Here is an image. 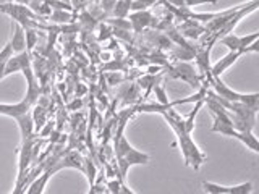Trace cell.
Segmentation results:
<instances>
[{
	"label": "cell",
	"instance_id": "cell-8",
	"mask_svg": "<svg viewBox=\"0 0 259 194\" xmlns=\"http://www.w3.org/2000/svg\"><path fill=\"white\" fill-rule=\"evenodd\" d=\"M31 65V52L28 51H23L20 54H13L8 62L5 63V71L4 75L8 76L12 75V73H16V71H21L23 68H26Z\"/></svg>",
	"mask_w": 259,
	"mask_h": 194
},
{
	"label": "cell",
	"instance_id": "cell-2",
	"mask_svg": "<svg viewBox=\"0 0 259 194\" xmlns=\"http://www.w3.org/2000/svg\"><path fill=\"white\" fill-rule=\"evenodd\" d=\"M207 84L212 87V91L217 94L224 97V99L227 101H233V102H243L246 104L248 107L257 110L259 109V92H253V94H241V92H237L233 91V89H230L229 86H227L224 81L221 79V76H212Z\"/></svg>",
	"mask_w": 259,
	"mask_h": 194
},
{
	"label": "cell",
	"instance_id": "cell-28",
	"mask_svg": "<svg viewBox=\"0 0 259 194\" xmlns=\"http://www.w3.org/2000/svg\"><path fill=\"white\" fill-rule=\"evenodd\" d=\"M118 192H125V194H135V191H132L130 188H126V186H125L123 183L120 184V191H118Z\"/></svg>",
	"mask_w": 259,
	"mask_h": 194
},
{
	"label": "cell",
	"instance_id": "cell-3",
	"mask_svg": "<svg viewBox=\"0 0 259 194\" xmlns=\"http://www.w3.org/2000/svg\"><path fill=\"white\" fill-rule=\"evenodd\" d=\"M168 76L170 78H175V79H182V81H186L193 89H199L202 84H201V78L198 76L196 70L191 63L188 62H178L175 63L174 67H168Z\"/></svg>",
	"mask_w": 259,
	"mask_h": 194
},
{
	"label": "cell",
	"instance_id": "cell-9",
	"mask_svg": "<svg viewBox=\"0 0 259 194\" xmlns=\"http://www.w3.org/2000/svg\"><path fill=\"white\" fill-rule=\"evenodd\" d=\"M243 54L241 52H229L224 59L219 60L215 65H210V76H221L225 70H229Z\"/></svg>",
	"mask_w": 259,
	"mask_h": 194
},
{
	"label": "cell",
	"instance_id": "cell-26",
	"mask_svg": "<svg viewBox=\"0 0 259 194\" xmlns=\"http://www.w3.org/2000/svg\"><path fill=\"white\" fill-rule=\"evenodd\" d=\"M115 2L117 0H102V8L105 12H110L113 10V7H115Z\"/></svg>",
	"mask_w": 259,
	"mask_h": 194
},
{
	"label": "cell",
	"instance_id": "cell-23",
	"mask_svg": "<svg viewBox=\"0 0 259 194\" xmlns=\"http://www.w3.org/2000/svg\"><path fill=\"white\" fill-rule=\"evenodd\" d=\"M121 183H123V181H120V180H110V181H107V184H105V188H107V192L118 194Z\"/></svg>",
	"mask_w": 259,
	"mask_h": 194
},
{
	"label": "cell",
	"instance_id": "cell-22",
	"mask_svg": "<svg viewBox=\"0 0 259 194\" xmlns=\"http://www.w3.org/2000/svg\"><path fill=\"white\" fill-rule=\"evenodd\" d=\"M110 24H113V26H117V29H126L130 31V28H132V23L126 21L125 18H118L117 21L115 20H109Z\"/></svg>",
	"mask_w": 259,
	"mask_h": 194
},
{
	"label": "cell",
	"instance_id": "cell-1",
	"mask_svg": "<svg viewBox=\"0 0 259 194\" xmlns=\"http://www.w3.org/2000/svg\"><path fill=\"white\" fill-rule=\"evenodd\" d=\"M159 113L167 120V123L172 126V129L175 131L178 144H180V149H182V154H183V159L186 162V165H190L194 170H198L202 165V162L206 160V157H204V154H202L198 149V146L194 144L193 137H191V133L185 126L183 117L180 115V113H177L174 110V107L164 109V110H160Z\"/></svg>",
	"mask_w": 259,
	"mask_h": 194
},
{
	"label": "cell",
	"instance_id": "cell-20",
	"mask_svg": "<svg viewBox=\"0 0 259 194\" xmlns=\"http://www.w3.org/2000/svg\"><path fill=\"white\" fill-rule=\"evenodd\" d=\"M152 91H154V94H156L159 104H162V105H167L168 104V97H167V94L164 91V87H162V86H154Z\"/></svg>",
	"mask_w": 259,
	"mask_h": 194
},
{
	"label": "cell",
	"instance_id": "cell-7",
	"mask_svg": "<svg viewBox=\"0 0 259 194\" xmlns=\"http://www.w3.org/2000/svg\"><path fill=\"white\" fill-rule=\"evenodd\" d=\"M32 105H34V102L29 101L28 97H24V99L20 101L18 104H0V115L18 118L20 115H24V113L31 112Z\"/></svg>",
	"mask_w": 259,
	"mask_h": 194
},
{
	"label": "cell",
	"instance_id": "cell-10",
	"mask_svg": "<svg viewBox=\"0 0 259 194\" xmlns=\"http://www.w3.org/2000/svg\"><path fill=\"white\" fill-rule=\"evenodd\" d=\"M130 23H132V28H135L136 32H141L143 28L154 24V16L148 10H140L130 15Z\"/></svg>",
	"mask_w": 259,
	"mask_h": 194
},
{
	"label": "cell",
	"instance_id": "cell-6",
	"mask_svg": "<svg viewBox=\"0 0 259 194\" xmlns=\"http://www.w3.org/2000/svg\"><path fill=\"white\" fill-rule=\"evenodd\" d=\"M202 188L206 192L210 194H249L253 191V183H241L238 186H232V188H227V186H221L210 181H202Z\"/></svg>",
	"mask_w": 259,
	"mask_h": 194
},
{
	"label": "cell",
	"instance_id": "cell-17",
	"mask_svg": "<svg viewBox=\"0 0 259 194\" xmlns=\"http://www.w3.org/2000/svg\"><path fill=\"white\" fill-rule=\"evenodd\" d=\"M24 36H26V51L31 52L37 42V31L34 28H26L24 29Z\"/></svg>",
	"mask_w": 259,
	"mask_h": 194
},
{
	"label": "cell",
	"instance_id": "cell-13",
	"mask_svg": "<svg viewBox=\"0 0 259 194\" xmlns=\"http://www.w3.org/2000/svg\"><path fill=\"white\" fill-rule=\"evenodd\" d=\"M10 45L13 48V54H20L23 51H26V36H24V28L18 23H15V32L12 36Z\"/></svg>",
	"mask_w": 259,
	"mask_h": 194
},
{
	"label": "cell",
	"instance_id": "cell-4",
	"mask_svg": "<svg viewBox=\"0 0 259 194\" xmlns=\"http://www.w3.org/2000/svg\"><path fill=\"white\" fill-rule=\"evenodd\" d=\"M257 39H259V32H253V34L243 36V37H238V36L232 34V32H229V34H225V36H222L221 39H219V42H221L222 45H225L230 52L248 54V47Z\"/></svg>",
	"mask_w": 259,
	"mask_h": 194
},
{
	"label": "cell",
	"instance_id": "cell-19",
	"mask_svg": "<svg viewBox=\"0 0 259 194\" xmlns=\"http://www.w3.org/2000/svg\"><path fill=\"white\" fill-rule=\"evenodd\" d=\"M84 173L88 175L89 186L94 184V181H96V167H94L91 159H84Z\"/></svg>",
	"mask_w": 259,
	"mask_h": 194
},
{
	"label": "cell",
	"instance_id": "cell-30",
	"mask_svg": "<svg viewBox=\"0 0 259 194\" xmlns=\"http://www.w3.org/2000/svg\"><path fill=\"white\" fill-rule=\"evenodd\" d=\"M5 2H12V0H0V4H5Z\"/></svg>",
	"mask_w": 259,
	"mask_h": 194
},
{
	"label": "cell",
	"instance_id": "cell-21",
	"mask_svg": "<svg viewBox=\"0 0 259 194\" xmlns=\"http://www.w3.org/2000/svg\"><path fill=\"white\" fill-rule=\"evenodd\" d=\"M12 55H13V48H12L10 42H8L2 51H0V63H7Z\"/></svg>",
	"mask_w": 259,
	"mask_h": 194
},
{
	"label": "cell",
	"instance_id": "cell-11",
	"mask_svg": "<svg viewBox=\"0 0 259 194\" xmlns=\"http://www.w3.org/2000/svg\"><path fill=\"white\" fill-rule=\"evenodd\" d=\"M16 123L20 126L21 131V139H26V137L34 136V120H32V113L28 112L24 115H20L18 118H15Z\"/></svg>",
	"mask_w": 259,
	"mask_h": 194
},
{
	"label": "cell",
	"instance_id": "cell-16",
	"mask_svg": "<svg viewBox=\"0 0 259 194\" xmlns=\"http://www.w3.org/2000/svg\"><path fill=\"white\" fill-rule=\"evenodd\" d=\"M49 18H51L52 23H70L73 20V16L65 10H54L49 15Z\"/></svg>",
	"mask_w": 259,
	"mask_h": 194
},
{
	"label": "cell",
	"instance_id": "cell-25",
	"mask_svg": "<svg viewBox=\"0 0 259 194\" xmlns=\"http://www.w3.org/2000/svg\"><path fill=\"white\" fill-rule=\"evenodd\" d=\"M107 78H109L110 86H115L117 83H121V81H123V78H121L120 75H117V73H110V75H107Z\"/></svg>",
	"mask_w": 259,
	"mask_h": 194
},
{
	"label": "cell",
	"instance_id": "cell-27",
	"mask_svg": "<svg viewBox=\"0 0 259 194\" xmlns=\"http://www.w3.org/2000/svg\"><path fill=\"white\" fill-rule=\"evenodd\" d=\"M54 128V125H52V121H49V125L42 129V131H40V136H47L49 133H51V129Z\"/></svg>",
	"mask_w": 259,
	"mask_h": 194
},
{
	"label": "cell",
	"instance_id": "cell-5",
	"mask_svg": "<svg viewBox=\"0 0 259 194\" xmlns=\"http://www.w3.org/2000/svg\"><path fill=\"white\" fill-rule=\"evenodd\" d=\"M149 162V156L144 152H140L136 149H130L126 154H123L121 157L117 159V165H118V175H120V181L125 180V175L128 172L130 167L133 165H141V164H148Z\"/></svg>",
	"mask_w": 259,
	"mask_h": 194
},
{
	"label": "cell",
	"instance_id": "cell-12",
	"mask_svg": "<svg viewBox=\"0 0 259 194\" xmlns=\"http://www.w3.org/2000/svg\"><path fill=\"white\" fill-rule=\"evenodd\" d=\"M230 137L238 139L240 142H243L248 149H251L253 152H256V154L259 152V141H257V137L254 136L253 131H237V129H233Z\"/></svg>",
	"mask_w": 259,
	"mask_h": 194
},
{
	"label": "cell",
	"instance_id": "cell-29",
	"mask_svg": "<svg viewBox=\"0 0 259 194\" xmlns=\"http://www.w3.org/2000/svg\"><path fill=\"white\" fill-rule=\"evenodd\" d=\"M31 0H16V4H21V5H28Z\"/></svg>",
	"mask_w": 259,
	"mask_h": 194
},
{
	"label": "cell",
	"instance_id": "cell-18",
	"mask_svg": "<svg viewBox=\"0 0 259 194\" xmlns=\"http://www.w3.org/2000/svg\"><path fill=\"white\" fill-rule=\"evenodd\" d=\"M154 4H157V0H132V7H130V10L132 12L148 10V8L152 7Z\"/></svg>",
	"mask_w": 259,
	"mask_h": 194
},
{
	"label": "cell",
	"instance_id": "cell-24",
	"mask_svg": "<svg viewBox=\"0 0 259 194\" xmlns=\"http://www.w3.org/2000/svg\"><path fill=\"white\" fill-rule=\"evenodd\" d=\"M204 4H217V0H185V5L191 8V7H199Z\"/></svg>",
	"mask_w": 259,
	"mask_h": 194
},
{
	"label": "cell",
	"instance_id": "cell-15",
	"mask_svg": "<svg viewBox=\"0 0 259 194\" xmlns=\"http://www.w3.org/2000/svg\"><path fill=\"white\" fill-rule=\"evenodd\" d=\"M130 7H132V0H117L115 7H113V15L117 18H126L128 13L132 12Z\"/></svg>",
	"mask_w": 259,
	"mask_h": 194
},
{
	"label": "cell",
	"instance_id": "cell-14",
	"mask_svg": "<svg viewBox=\"0 0 259 194\" xmlns=\"http://www.w3.org/2000/svg\"><path fill=\"white\" fill-rule=\"evenodd\" d=\"M51 176H52V173L49 172V170H44V173H40L39 178L36 176L34 181L29 183L28 189H24V192H28V194H42L46 184H47L49 178H51Z\"/></svg>",
	"mask_w": 259,
	"mask_h": 194
}]
</instances>
